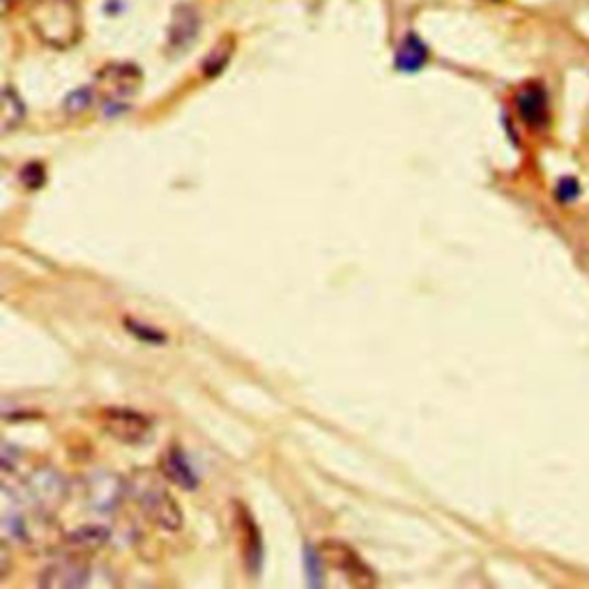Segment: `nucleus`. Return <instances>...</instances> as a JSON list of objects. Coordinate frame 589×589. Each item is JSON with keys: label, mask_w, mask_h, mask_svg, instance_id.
I'll list each match as a JSON object with an SVG mask.
<instances>
[{"label": "nucleus", "mask_w": 589, "mask_h": 589, "mask_svg": "<svg viewBox=\"0 0 589 589\" xmlns=\"http://www.w3.org/2000/svg\"><path fill=\"white\" fill-rule=\"evenodd\" d=\"M35 35L53 49H67L81 40L83 19L76 0H40L31 12Z\"/></svg>", "instance_id": "f257e3e1"}, {"label": "nucleus", "mask_w": 589, "mask_h": 589, "mask_svg": "<svg viewBox=\"0 0 589 589\" xmlns=\"http://www.w3.org/2000/svg\"><path fill=\"white\" fill-rule=\"evenodd\" d=\"M129 499H134L152 523H157L164 529H180L182 525V512L178 507V502L173 495L168 493L164 482L155 472L141 470L129 476V482L125 484Z\"/></svg>", "instance_id": "f03ea898"}, {"label": "nucleus", "mask_w": 589, "mask_h": 589, "mask_svg": "<svg viewBox=\"0 0 589 589\" xmlns=\"http://www.w3.org/2000/svg\"><path fill=\"white\" fill-rule=\"evenodd\" d=\"M19 497L21 507L51 516V512L59 509V504L65 497L63 476L53 470H38L28 476L23 486H19Z\"/></svg>", "instance_id": "7ed1b4c3"}, {"label": "nucleus", "mask_w": 589, "mask_h": 589, "mask_svg": "<svg viewBox=\"0 0 589 589\" xmlns=\"http://www.w3.org/2000/svg\"><path fill=\"white\" fill-rule=\"evenodd\" d=\"M323 562L339 574L355 587H374L378 580L369 565H364V559L341 541H325L320 548Z\"/></svg>", "instance_id": "20e7f679"}, {"label": "nucleus", "mask_w": 589, "mask_h": 589, "mask_svg": "<svg viewBox=\"0 0 589 589\" xmlns=\"http://www.w3.org/2000/svg\"><path fill=\"white\" fill-rule=\"evenodd\" d=\"M102 427L108 435L125 444H138L152 429L146 414L127 408H106L102 412Z\"/></svg>", "instance_id": "39448f33"}, {"label": "nucleus", "mask_w": 589, "mask_h": 589, "mask_svg": "<svg viewBox=\"0 0 589 589\" xmlns=\"http://www.w3.org/2000/svg\"><path fill=\"white\" fill-rule=\"evenodd\" d=\"M91 580H93V567L81 557L55 559V562H51L38 578L42 587L51 589H78L91 585Z\"/></svg>", "instance_id": "423d86ee"}, {"label": "nucleus", "mask_w": 589, "mask_h": 589, "mask_svg": "<svg viewBox=\"0 0 589 589\" xmlns=\"http://www.w3.org/2000/svg\"><path fill=\"white\" fill-rule=\"evenodd\" d=\"M138 88H141V72L127 63L108 65L97 76V91L114 104L134 97Z\"/></svg>", "instance_id": "0eeeda50"}, {"label": "nucleus", "mask_w": 589, "mask_h": 589, "mask_svg": "<svg viewBox=\"0 0 589 589\" xmlns=\"http://www.w3.org/2000/svg\"><path fill=\"white\" fill-rule=\"evenodd\" d=\"M516 111L520 120L529 127H541L548 123V95L541 83H527L516 93Z\"/></svg>", "instance_id": "6e6552de"}, {"label": "nucleus", "mask_w": 589, "mask_h": 589, "mask_svg": "<svg viewBox=\"0 0 589 589\" xmlns=\"http://www.w3.org/2000/svg\"><path fill=\"white\" fill-rule=\"evenodd\" d=\"M201 17L191 6H178L168 23V46L171 49H187L199 38Z\"/></svg>", "instance_id": "1a4fd4ad"}, {"label": "nucleus", "mask_w": 589, "mask_h": 589, "mask_svg": "<svg viewBox=\"0 0 589 589\" xmlns=\"http://www.w3.org/2000/svg\"><path fill=\"white\" fill-rule=\"evenodd\" d=\"M429 49L417 35H408L397 53V67L401 72H417L427 65Z\"/></svg>", "instance_id": "9d476101"}, {"label": "nucleus", "mask_w": 589, "mask_h": 589, "mask_svg": "<svg viewBox=\"0 0 589 589\" xmlns=\"http://www.w3.org/2000/svg\"><path fill=\"white\" fill-rule=\"evenodd\" d=\"M164 474L182 488H196V484H199L196 482L193 472L189 470L187 461L178 452H171L168 456H164Z\"/></svg>", "instance_id": "9b49d317"}, {"label": "nucleus", "mask_w": 589, "mask_h": 589, "mask_svg": "<svg viewBox=\"0 0 589 589\" xmlns=\"http://www.w3.org/2000/svg\"><path fill=\"white\" fill-rule=\"evenodd\" d=\"M23 118H25V106L21 97L8 86L3 91V125H0L3 127V134L14 132L23 123Z\"/></svg>", "instance_id": "f8f14e48"}, {"label": "nucleus", "mask_w": 589, "mask_h": 589, "mask_svg": "<svg viewBox=\"0 0 589 589\" xmlns=\"http://www.w3.org/2000/svg\"><path fill=\"white\" fill-rule=\"evenodd\" d=\"M233 49H235V44H233L231 38L229 40H219V44L210 51V55H208L206 63H203V72L208 76H217L223 67L229 65L231 55H233Z\"/></svg>", "instance_id": "ddd939ff"}, {"label": "nucleus", "mask_w": 589, "mask_h": 589, "mask_svg": "<svg viewBox=\"0 0 589 589\" xmlns=\"http://www.w3.org/2000/svg\"><path fill=\"white\" fill-rule=\"evenodd\" d=\"M578 193H580V187L571 178L569 180H562V182L557 185V199L562 201V203H571Z\"/></svg>", "instance_id": "4468645a"}, {"label": "nucleus", "mask_w": 589, "mask_h": 589, "mask_svg": "<svg viewBox=\"0 0 589 589\" xmlns=\"http://www.w3.org/2000/svg\"><path fill=\"white\" fill-rule=\"evenodd\" d=\"M93 93L91 91H78V93H74V95H70V99H67V106L72 108L74 106V111H78V108H83V106H86V104H91V97Z\"/></svg>", "instance_id": "2eb2a0df"}, {"label": "nucleus", "mask_w": 589, "mask_h": 589, "mask_svg": "<svg viewBox=\"0 0 589 589\" xmlns=\"http://www.w3.org/2000/svg\"><path fill=\"white\" fill-rule=\"evenodd\" d=\"M21 3H25V0H3V14H10V10Z\"/></svg>", "instance_id": "dca6fc26"}]
</instances>
